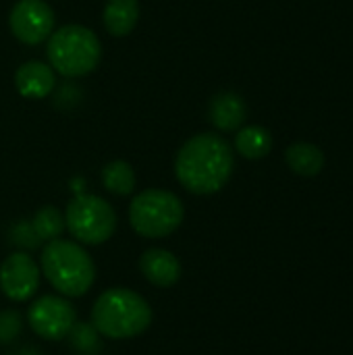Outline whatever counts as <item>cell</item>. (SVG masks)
Here are the masks:
<instances>
[{
  "mask_svg": "<svg viewBox=\"0 0 353 355\" xmlns=\"http://www.w3.org/2000/svg\"><path fill=\"white\" fill-rule=\"evenodd\" d=\"M233 150L218 133H198L183 144L175 160L177 181L196 196L221 191L233 175Z\"/></svg>",
  "mask_w": 353,
  "mask_h": 355,
  "instance_id": "cell-1",
  "label": "cell"
},
{
  "mask_svg": "<svg viewBox=\"0 0 353 355\" xmlns=\"http://www.w3.org/2000/svg\"><path fill=\"white\" fill-rule=\"evenodd\" d=\"M150 304L125 287L106 289L92 308V327L108 339H131L146 333L152 324Z\"/></svg>",
  "mask_w": 353,
  "mask_h": 355,
  "instance_id": "cell-2",
  "label": "cell"
},
{
  "mask_svg": "<svg viewBox=\"0 0 353 355\" xmlns=\"http://www.w3.org/2000/svg\"><path fill=\"white\" fill-rule=\"evenodd\" d=\"M40 270L46 281L64 297L85 295L96 281V264L77 241H48L40 256Z\"/></svg>",
  "mask_w": 353,
  "mask_h": 355,
  "instance_id": "cell-3",
  "label": "cell"
},
{
  "mask_svg": "<svg viewBox=\"0 0 353 355\" xmlns=\"http://www.w3.org/2000/svg\"><path fill=\"white\" fill-rule=\"evenodd\" d=\"M50 67L64 77L89 75L102 58L98 35L83 25H64L50 33L46 48Z\"/></svg>",
  "mask_w": 353,
  "mask_h": 355,
  "instance_id": "cell-4",
  "label": "cell"
},
{
  "mask_svg": "<svg viewBox=\"0 0 353 355\" xmlns=\"http://www.w3.org/2000/svg\"><path fill=\"white\" fill-rule=\"evenodd\" d=\"M183 218V202L166 189H146L137 193L129 206V223L133 231L148 239H160L175 233Z\"/></svg>",
  "mask_w": 353,
  "mask_h": 355,
  "instance_id": "cell-5",
  "label": "cell"
},
{
  "mask_svg": "<svg viewBox=\"0 0 353 355\" xmlns=\"http://www.w3.org/2000/svg\"><path fill=\"white\" fill-rule=\"evenodd\" d=\"M64 225L81 245H100L117 231L114 208L98 196H77L64 210Z\"/></svg>",
  "mask_w": 353,
  "mask_h": 355,
  "instance_id": "cell-6",
  "label": "cell"
},
{
  "mask_svg": "<svg viewBox=\"0 0 353 355\" xmlns=\"http://www.w3.org/2000/svg\"><path fill=\"white\" fill-rule=\"evenodd\" d=\"M27 322L37 337L60 341L77 324V310L64 295H42L29 306Z\"/></svg>",
  "mask_w": 353,
  "mask_h": 355,
  "instance_id": "cell-7",
  "label": "cell"
},
{
  "mask_svg": "<svg viewBox=\"0 0 353 355\" xmlns=\"http://www.w3.org/2000/svg\"><path fill=\"white\" fill-rule=\"evenodd\" d=\"M40 264L27 252H15L0 264V289L10 302H27L40 289Z\"/></svg>",
  "mask_w": 353,
  "mask_h": 355,
  "instance_id": "cell-8",
  "label": "cell"
},
{
  "mask_svg": "<svg viewBox=\"0 0 353 355\" xmlns=\"http://www.w3.org/2000/svg\"><path fill=\"white\" fill-rule=\"evenodd\" d=\"M8 25L19 42L35 46L50 37L54 29V12L44 0H19L10 10Z\"/></svg>",
  "mask_w": 353,
  "mask_h": 355,
  "instance_id": "cell-9",
  "label": "cell"
},
{
  "mask_svg": "<svg viewBox=\"0 0 353 355\" xmlns=\"http://www.w3.org/2000/svg\"><path fill=\"white\" fill-rule=\"evenodd\" d=\"M139 270L144 279L156 287H173L181 279V272H183L179 258L173 252L160 250V248H152L141 254Z\"/></svg>",
  "mask_w": 353,
  "mask_h": 355,
  "instance_id": "cell-10",
  "label": "cell"
},
{
  "mask_svg": "<svg viewBox=\"0 0 353 355\" xmlns=\"http://www.w3.org/2000/svg\"><path fill=\"white\" fill-rule=\"evenodd\" d=\"M56 85L54 69L40 60H29L21 64L15 73V87L27 100L46 98Z\"/></svg>",
  "mask_w": 353,
  "mask_h": 355,
  "instance_id": "cell-11",
  "label": "cell"
},
{
  "mask_svg": "<svg viewBox=\"0 0 353 355\" xmlns=\"http://www.w3.org/2000/svg\"><path fill=\"white\" fill-rule=\"evenodd\" d=\"M248 108L246 102L239 94L235 92H221L210 100L208 106V116L210 123L218 129V131H237L243 121H246Z\"/></svg>",
  "mask_w": 353,
  "mask_h": 355,
  "instance_id": "cell-12",
  "label": "cell"
},
{
  "mask_svg": "<svg viewBox=\"0 0 353 355\" xmlns=\"http://www.w3.org/2000/svg\"><path fill=\"white\" fill-rule=\"evenodd\" d=\"M139 19L137 0H108L102 12V21L108 33L123 37L133 31Z\"/></svg>",
  "mask_w": 353,
  "mask_h": 355,
  "instance_id": "cell-13",
  "label": "cell"
},
{
  "mask_svg": "<svg viewBox=\"0 0 353 355\" xmlns=\"http://www.w3.org/2000/svg\"><path fill=\"white\" fill-rule=\"evenodd\" d=\"M285 160L289 164V168L302 177H314L322 171L325 166V154L318 146L314 144H293L287 148L285 152Z\"/></svg>",
  "mask_w": 353,
  "mask_h": 355,
  "instance_id": "cell-14",
  "label": "cell"
},
{
  "mask_svg": "<svg viewBox=\"0 0 353 355\" xmlns=\"http://www.w3.org/2000/svg\"><path fill=\"white\" fill-rule=\"evenodd\" d=\"M235 150L248 160H260L273 150V135L260 125L243 127L235 135Z\"/></svg>",
  "mask_w": 353,
  "mask_h": 355,
  "instance_id": "cell-15",
  "label": "cell"
},
{
  "mask_svg": "<svg viewBox=\"0 0 353 355\" xmlns=\"http://www.w3.org/2000/svg\"><path fill=\"white\" fill-rule=\"evenodd\" d=\"M102 185L112 196H131L135 189V171L125 160H112L102 168Z\"/></svg>",
  "mask_w": 353,
  "mask_h": 355,
  "instance_id": "cell-16",
  "label": "cell"
},
{
  "mask_svg": "<svg viewBox=\"0 0 353 355\" xmlns=\"http://www.w3.org/2000/svg\"><path fill=\"white\" fill-rule=\"evenodd\" d=\"M31 227L37 235L40 241H54L60 239L62 231L67 229L64 225V214H60L54 206H44L35 212L31 218Z\"/></svg>",
  "mask_w": 353,
  "mask_h": 355,
  "instance_id": "cell-17",
  "label": "cell"
},
{
  "mask_svg": "<svg viewBox=\"0 0 353 355\" xmlns=\"http://www.w3.org/2000/svg\"><path fill=\"white\" fill-rule=\"evenodd\" d=\"M10 241H12L15 245H19V248H25V250H35V248H40V243H42V241L37 239V235H35L31 223H25V220L17 223V225L10 229Z\"/></svg>",
  "mask_w": 353,
  "mask_h": 355,
  "instance_id": "cell-18",
  "label": "cell"
},
{
  "mask_svg": "<svg viewBox=\"0 0 353 355\" xmlns=\"http://www.w3.org/2000/svg\"><path fill=\"white\" fill-rule=\"evenodd\" d=\"M21 333V316L12 310L0 312V343H10Z\"/></svg>",
  "mask_w": 353,
  "mask_h": 355,
  "instance_id": "cell-19",
  "label": "cell"
}]
</instances>
